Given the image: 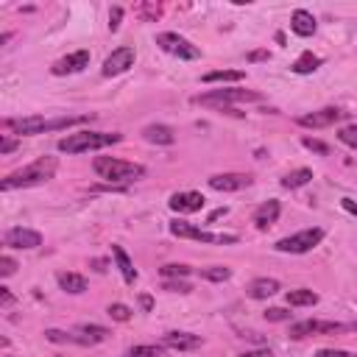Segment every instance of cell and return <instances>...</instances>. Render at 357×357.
Masks as SVG:
<instances>
[{
    "label": "cell",
    "instance_id": "cell-1",
    "mask_svg": "<svg viewBox=\"0 0 357 357\" xmlns=\"http://www.w3.org/2000/svg\"><path fill=\"white\" fill-rule=\"evenodd\" d=\"M89 121V114H64V117H42V114H31V117H17V121H3L6 129L23 134V137H31V134H45V132H59V129H67V126H81Z\"/></svg>",
    "mask_w": 357,
    "mask_h": 357
},
{
    "label": "cell",
    "instance_id": "cell-2",
    "mask_svg": "<svg viewBox=\"0 0 357 357\" xmlns=\"http://www.w3.org/2000/svg\"><path fill=\"white\" fill-rule=\"evenodd\" d=\"M56 168H59L56 157H40L37 162H31V165H26V168L9 173L3 182H0V190L9 193V190H17V187H37V184H45L48 179H53Z\"/></svg>",
    "mask_w": 357,
    "mask_h": 357
},
{
    "label": "cell",
    "instance_id": "cell-3",
    "mask_svg": "<svg viewBox=\"0 0 357 357\" xmlns=\"http://www.w3.org/2000/svg\"><path fill=\"white\" fill-rule=\"evenodd\" d=\"M123 134H106V132H78V134H67L59 140V151L62 154H84V151H98V148H106V146H114L121 143Z\"/></svg>",
    "mask_w": 357,
    "mask_h": 357
},
{
    "label": "cell",
    "instance_id": "cell-4",
    "mask_svg": "<svg viewBox=\"0 0 357 357\" xmlns=\"http://www.w3.org/2000/svg\"><path fill=\"white\" fill-rule=\"evenodd\" d=\"M95 173L112 184L117 182H134V179H143L146 176V168L137 165V162H126V159H117V157H98L92 162Z\"/></svg>",
    "mask_w": 357,
    "mask_h": 357
},
{
    "label": "cell",
    "instance_id": "cell-5",
    "mask_svg": "<svg viewBox=\"0 0 357 357\" xmlns=\"http://www.w3.org/2000/svg\"><path fill=\"white\" fill-rule=\"evenodd\" d=\"M241 101H263V95L254 92V89H212V92L195 98V103L215 106V109H220L226 114H241V112L232 109V103H241Z\"/></svg>",
    "mask_w": 357,
    "mask_h": 357
},
{
    "label": "cell",
    "instance_id": "cell-6",
    "mask_svg": "<svg viewBox=\"0 0 357 357\" xmlns=\"http://www.w3.org/2000/svg\"><path fill=\"white\" fill-rule=\"evenodd\" d=\"M321 241H324V229L313 226V229H302V232H296L290 237H282V241L277 243V252H282V254H307Z\"/></svg>",
    "mask_w": 357,
    "mask_h": 357
},
{
    "label": "cell",
    "instance_id": "cell-7",
    "mask_svg": "<svg viewBox=\"0 0 357 357\" xmlns=\"http://www.w3.org/2000/svg\"><path fill=\"white\" fill-rule=\"evenodd\" d=\"M171 234L184 237V241H198V243H237V234H215L207 229H198L187 220H171Z\"/></svg>",
    "mask_w": 357,
    "mask_h": 357
},
{
    "label": "cell",
    "instance_id": "cell-8",
    "mask_svg": "<svg viewBox=\"0 0 357 357\" xmlns=\"http://www.w3.org/2000/svg\"><path fill=\"white\" fill-rule=\"evenodd\" d=\"M157 45H159L165 53L179 56V59H198V56H201V51H198L190 40H184V37H179V34H173V31L157 34Z\"/></svg>",
    "mask_w": 357,
    "mask_h": 357
},
{
    "label": "cell",
    "instance_id": "cell-9",
    "mask_svg": "<svg viewBox=\"0 0 357 357\" xmlns=\"http://www.w3.org/2000/svg\"><path fill=\"white\" fill-rule=\"evenodd\" d=\"M134 59H137V53H134V48H129V45H123V48H117V51H112L109 56H106V62H103V76L106 78H114V76H123L129 67H134Z\"/></svg>",
    "mask_w": 357,
    "mask_h": 357
},
{
    "label": "cell",
    "instance_id": "cell-10",
    "mask_svg": "<svg viewBox=\"0 0 357 357\" xmlns=\"http://www.w3.org/2000/svg\"><path fill=\"white\" fill-rule=\"evenodd\" d=\"M343 329L346 326L338 324V321H299V324H290V338L302 340V338H310V335H338Z\"/></svg>",
    "mask_w": 357,
    "mask_h": 357
},
{
    "label": "cell",
    "instance_id": "cell-11",
    "mask_svg": "<svg viewBox=\"0 0 357 357\" xmlns=\"http://www.w3.org/2000/svg\"><path fill=\"white\" fill-rule=\"evenodd\" d=\"M3 243L9 249H20V252H31V249H40L42 246V234L34 232V229H23V226H15L3 234Z\"/></svg>",
    "mask_w": 357,
    "mask_h": 357
},
{
    "label": "cell",
    "instance_id": "cell-12",
    "mask_svg": "<svg viewBox=\"0 0 357 357\" xmlns=\"http://www.w3.org/2000/svg\"><path fill=\"white\" fill-rule=\"evenodd\" d=\"M343 114H346V112H340V109H335V106H326V109L302 114V117H299V126H304V129H326V126H335Z\"/></svg>",
    "mask_w": 357,
    "mask_h": 357
},
{
    "label": "cell",
    "instance_id": "cell-13",
    "mask_svg": "<svg viewBox=\"0 0 357 357\" xmlns=\"http://www.w3.org/2000/svg\"><path fill=\"white\" fill-rule=\"evenodd\" d=\"M249 184H252L249 173H215V176H209V187L218 193H237Z\"/></svg>",
    "mask_w": 357,
    "mask_h": 357
},
{
    "label": "cell",
    "instance_id": "cell-14",
    "mask_svg": "<svg viewBox=\"0 0 357 357\" xmlns=\"http://www.w3.org/2000/svg\"><path fill=\"white\" fill-rule=\"evenodd\" d=\"M84 67H89V51H76V53H67L59 62H53L51 73L53 76H73V73H81Z\"/></svg>",
    "mask_w": 357,
    "mask_h": 357
},
{
    "label": "cell",
    "instance_id": "cell-15",
    "mask_svg": "<svg viewBox=\"0 0 357 357\" xmlns=\"http://www.w3.org/2000/svg\"><path fill=\"white\" fill-rule=\"evenodd\" d=\"M201 343H204L201 335H193V332H165L162 335V346L171 351H193Z\"/></svg>",
    "mask_w": 357,
    "mask_h": 357
},
{
    "label": "cell",
    "instance_id": "cell-16",
    "mask_svg": "<svg viewBox=\"0 0 357 357\" xmlns=\"http://www.w3.org/2000/svg\"><path fill=\"white\" fill-rule=\"evenodd\" d=\"M171 209L173 212H182V215H190V212H198L204 207V195L195 193V190H184V193H173L171 195Z\"/></svg>",
    "mask_w": 357,
    "mask_h": 357
},
{
    "label": "cell",
    "instance_id": "cell-17",
    "mask_svg": "<svg viewBox=\"0 0 357 357\" xmlns=\"http://www.w3.org/2000/svg\"><path fill=\"white\" fill-rule=\"evenodd\" d=\"M279 212H282V204H279L277 198H268L265 204H260V207H257V212H254V223H257V229H268V226H274V223L279 220Z\"/></svg>",
    "mask_w": 357,
    "mask_h": 357
},
{
    "label": "cell",
    "instance_id": "cell-18",
    "mask_svg": "<svg viewBox=\"0 0 357 357\" xmlns=\"http://www.w3.org/2000/svg\"><path fill=\"white\" fill-rule=\"evenodd\" d=\"M290 31L296 37H313L315 34V17L307 9H296L290 17Z\"/></svg>",
    "mask_w": 357,
    "mask_h": 357
},
{
    "label": "cell",
    "instance_id": "cell-19",
    "mask_svg": "<svg viewBox=\"0 0 357 357\" xmlns=\"http://www.w3.org/2000/svg\"><path fill=\"white\" fill-rule=\"evenodd\" d=\"M246 293H249V299H271L274 293H279V282L277 279H271V277H260V279H254L249 288H246Z\"/></svg>",
    "mask_w": 357,
    "mask_h": 357
},
{
    "label": "cell",
    "instance_id": "cell-20",
    "mask_svg": "<svg viewBox=\"0 0 357 357\" xmlns=\"http://www.w3.org/2000/svg\"><path fill=\"white\" fill-rule=\"evenodd\" d=\"M112 257H114L117 268H121V274H123V282L134 285L137 282V271H134V263L129 260V254L123 252V246H112Z\"/></svg>",
    "mask_w": 357,
    "mask_h": 357
},
{
    "label": "cell",
    "instance_id": "cell-21",
    "mask_svg": "<svg viewBox=\"0 0 357 357\" xmlns=\"http://www.w3.org/2000/svg\"><path fill=\"white\" fill-rule=\"evenodd\" d=\"M143 137H146L148 143H154V146H173V140H176L173 129H171V126H162V123H151V126H146Z\"/></svg>",
    "mask_w": 357,
    "mask_h": 357
},
{
    "label": "cell",
    "instance_id": "cell-22",
    "mask_svg": "<svg viewBox=\"0 0 357 357\" xmlns=\"http://www.w3.org/2000/svg\"><path fill=\"white\" fill-rule=\"evenodd\" d=\"M56 279H59V288H62V290H67V293H73V296H78V293H84V290H87V279H84L81 274L64 271V274H59Z\"/></svg>",
    "mask_w": 357,
    "mask_h": 357
},
{
    "label": "cell",
    "instance_id": "cell-23",
    "mask_svg": "<svg viewBox=\"0 0 357 357\" xmlns=\"http://www.w3.org/2000/svg\"><path fill=\"white\" fill-rule=\"evenodd\" d=\"M76 332L78 335H84V340H87V346H95V343H103L112 332L106 329V326H98V324H81V326H76Z\"/></svg>",
    "mask_w": 357,
    "mask_h": 357
},
{
    "label": "cell",
    "instance_id": "cell-24",
    "mask_svg": "<svg viewBox=\"0 0 357 357\" xmlns=\"http://www.w3.org/2000/svg\"><path fill=\"white\" fill-rule=\"evenodd\" d=\"M288 304L290 307H313V304H318V293H313L310 288L288 290Z\"/></svg>",
    "mask_w": 357,
    "mask_h": 357
},
{
    "label": "cell",
    "instance_id": "cell-25",
    "mask_svg": "<svg viewBox=\"0 0 357 357\" xmlns=\"http://www.w3.org/2000/svg\"><path fill=\"white\" fill-rule=\"evenodd\" d=\"M310 179H313V171H310V168H299V171H290V173L282 179V187H285V190H299V187L310 184Z\"/></svg>",
    "mask_w": 357,
    "mask_h": 357
},
{
    "label": "cell",
    "instance_id": "cell-26",
    "mask_svg": "<svg viewBox=\"0 0 357 357\" xmlns=\"http://www.w3.org/2000/svg\"><path fill=\"white\" fill-rule=\"evenodd\" d=\"M246 73L243 70H212V73H204L201 81L204 84H215V81H243Z\"/></svg>",
    "mask_w": 357,
    "mask_h": 357
},
{
    "label": "cell",
    "instance_id": "cell-27",
    "mask_svg": "<svg viewBox=\"0 0 357 357\" xmlns=\"http://www.w3.org/2000/svg\"><path fill=\"white\" fill-rule=\"evenodd\" d=\"M321 67V56H315V53H302L296 62H293V73H299V76H307V73H313V70H318Z\"/></svg>",
    "mask_w": 357,
    "mask_h": 357
},
{
    "label": "cell",
    "instance_id": "cell-28",
    "mask_svg": "<svg viewBox=\"0 0 357 357\" xmlns=\"http://www.w3.org/2000/svg\"><path fill=\"white\" fill-rule=\"evenodd\" d=\"M165 354V346H157V343H143V346H132L126 349L123 357H162Z\"/></svg>",
    "mask_w": 357,
    "mask_h": 357
},
{
    "label": "cell",
    "instance_id": "cell-29",
    "mask_svg": "<svg viewBox=\"0 0 357 357\" xmlns=\"http://www.w3.org/2000/svg\"><path fill=\"white\" fill-rule=\"evenodd\" d=\"M198 274H201V279H209V282H226L232 277V268H226V265H209V268H201Z\"/></svg>",
    "mask_w": 357,
    "mask_h": 357
},
{
    "label": "cell",
    "instance_id": "cell-30",
    "mask_svg": "<svg viewBox=\"0 0 357 357\" xmlns=\"http://www.w3.org/2000/svg\"><path fill=\"white\" fill-rule=\"evenodd\" d=\"M159 274H162L165 279H184V277H190V274H193V268H190V265L171 263V265H162V268H159Z\"/></svg>",
    "mask_w": 357,
    "mask_h": 357
},
{
    "label": "cell",
    "instance_id": "cell-31",
    "mask_svg": "<svg viewBox=\"0 0 357 357\" xmlns=\"http://www.w3.org/2000/svg\"><path fill=\"white\" fill-rule=\"evenodd\" d=\"M106 313H109V315H112L114 321H121V324L132 318V310H129L126 304H121V302H114V304H109V310H106Z\"/></svg>",
    "mask_w": 357,
    "mask_h": 357
},
{
    "label": "cell",
    "instance_id": "cell-32",
    "mask_svg": "<svg viewBox=\"0 0 357 357\" xmlns=\"http://www.w3.org/2000/svg\"><path fill=\"white\" fill-rule=\"evenodd\" d=\"M338 140H340L343 146H349V148H357V126H343V129L338 132Z\"/></svg>",
    "mask_w": 357,
    "mask_h": 357
},
{
    "label": "cell",
    "instance_id": "cell-33",
    "mask_svg": "<svg viewBox=\"0 0 357 357\" xmlns=\"http://www.w3.org/2000/svg\"><path fill=\"white\" fill-rule=\"evenodd\" d=\"M290 318H293V313H288L285 307H268V310H265V321L279 324V321H290Z\"/></svg>",
    "mask_w": 357,
    "mask_h": 357
},
{
    "label": "cell",
    "instance_id": "cell-34",
    "mask_svg": "<svg viewBox=\"0 0 357 357\" xmlns=\"http://www.w3.org/2000/svg\"><path fill=\"white\" fill-rule=\"evenodd\" d=\"M302 146H304L307 151H313V154H321V157H326V154H329V146H326V143H321V140H313V137H304V140H302Z\"/></svg>",
    "mask_w": 357,
    "mask_h": 357
},
{
    "label": "cell",
    "instance_id": "cell-35",
    "mask_svg": "<svg viewBox=\"0 0 357 357\" xmlns=\"http://www.w3.org/2000/svg\"><path fill=\"white\" fill-rule=\"evenodd\" d=\"M162 290H171V293H190L193 288H190L184 279H165V282H162Z\"/></svg>",
    "mask_w": 357,
    "mask_h": 357
},
{
    "label": "cell",
    "instance_id": "cell-36",
    "mask_svg": "<svg viewBox=\"0 0 357 357\" xmlns=\"http://www.w3.org/2000/svg\"><path fill=\"white\" fill-rule=\"evenodd\" d=\"M15 271H17V263H15L9 254H3V257H0V277L6 279V277H12Z\"/></svg>",
    "mask_w": 357,
    "mask_h": 357
},
{
    "label": "cell",
    "instance_id": "cell-37",
    "mask_svg": "<svg viewBox=\"0 0 357 357\" xmlns=\"http://www.w3.org/2000/svg\"><path fill=\"white\" fill-rule=\"evenodd\" d=\"M121 20H123V9H121V6H114V9L109 12V31H117V28H121Z\"/></svg>",
    "mask_w": 357,
    "mask_h": 357
},
{
    "label": "cell",
    "instance_id": "cell-38",
    "mask_svg": "<svg viewBox=\"0 0 357 357\" xmlns=\"http://www.w3.org/2000/svg\"><path fill=\"white\" fill-rule=\"evenodd\" d=\"M140 15H143L146 20H157V17L162 15V6H154V3H146V6H140Z\"/></svg>",
    "mask_w": 357,
    "mask_h": 357
},
{
    "label": "cell",
    "instance_id": "cell-39",
    "mask_svg": "<svg viewBox=\"0 0 357 357\" xmlns=\"http://www.w3.org/2000/svg\"><path fill=\"white\" fill-rule=\"evenodd\" d=\"M12 151H17V140H12V137L0 140V157H6V154H12Z\"/></svg>",
    "mask_w": 357,
    "mask_h": 357
},
{
    "label": "cell",
    "instance_id": "cell-40",
    "mask_svg": "<svg viewBox=\"0 0 357 357\" xmlns=\"http://www.w3.org/2000/svg\"><path fill=\"white\" fill-rule=\"evenodd\" d=\"M315 357H354L351 351H343V349H321Z\"/></svg>",
    "mask_w": 357,
    "mask_h": 357
},
{
    "label": "cell",
    "instance_id": "cell-41",
    "mask_svg": "<svg viewBox=\"0 0 357 357\" xmlns=\"http://www.w3.org/2000/svg\"><path fill=\"white\" fill-rule=\"evenodd\" d=\"M0 304H3V307H9V304H15V296L9 293V288H0Z\"/></svg>",
    "mask_w": 357,
    "mask_h": 357
},
{
    "label": "cell",
    "instance_id": "cell-42",
    "mask_svg": "<svg viewBox=\"0 0 357 357\" xmlns=\"http://www.w3.org/2000/svg\"><path fill=\"white\" fill-rule=\"evenodd\" d=\"M237 357H274L271 349H254V351H246V354H237Z\"/></svg>",
    "mask_w": 357,
    "mask_h": 357
},
{
    "label": "cell",
    "instance_id": "cell-43",
    "mask_svg": "<svg viewBox=\"0 0 357 357\" xmlns=\"http://www.w3.org/2000/svg\"><path fill=\"white\" fill-rule=\"evenodd\" d=\"M340 207H343L346 212H351V215H357V204H354L351 198H343V201H340Z\"/></svg>",
    "mask_w": 357,
    "mask_h": 357
},
{
    "label": "cell",
    "instance_id": "cell-44",
    "mask_svg": "<svg viewBox=\"0 0 357 357\" xmlns=\"http://www.w3.org/2000/svg\"><path fill=\"white\" fill-rule=\"evenodd\" d=\"M249 59H252V62H260V59H268V53H265V51H254Z\"/></svg>",
    "mask_w": 357,
    "mask_h": 357
},
{
    "label": "cell",
    "instance_id": "cell-45",
    "mask_svg": "<svg viewBox=\"0 0 357 357\" xmlns=\"http://www.w3.org/2000/svg\"><path fill=\"white\" fill-rule=\"evenodd\" d=\"M140 304H143L146 310H151V296H143V299H140Z\"/></svg>",
    "mask_w": 357,
    "mask_h": 357
},
{
    "label": "cell",
    "instance_id": "cell-46",
    "mask_svg": "<svg viewBox=\"0 0 357 357\" xmlns=\"http://www.w3.org/2000/svg\"><path fill=\"white\" fill-rule=\"evenodd\" d=\"M92 265H95V271H106V268H103V265H106V263H103V260H95V263H92Z\"/></svg>",
    "mask_w": 357,
    "mask_h": 357
},
{
    "label": "cell",
    "instance_id": "cell-47",
    "mask_svg": "<svg viewBox=\"0 0 357 357\" xmlns=\"http://www.w3.org/2000/svg\"><path fill=\"white\" fill-rule=\"evenodd\" d=\"M354 329H357V321H354Z\"/></svg>",
    "mask_w": 357,
    "mask_h": 357
}]
</instances>
